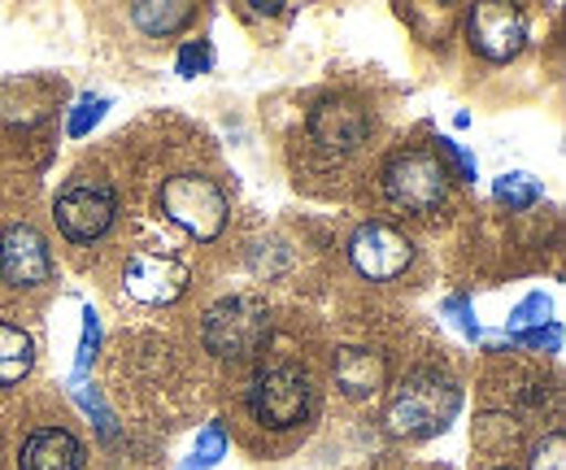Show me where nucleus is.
Segmentation results:
<instances>
[{
	"instance_id": "nucleus-1",
	"label": "nucleus",
	"mask_w": 566,
	"mask_h": 470,
	"mask_svg": "<svg viewBox=\"0 0 566 470\" xmlns=\"http://www.w3.org/2000/svg\"><path fill=\"white\" fill-rule=\"evenodd\" d=\"M462 405V388L444 375V370H410L384 409V422L392 436H410V440H427L436 431H444L453 422Z\"/></svg>"
},
{
	"instance_id": "nucleus-2",
	"label": "nucleus",
	"mask_w": 566,
	"mask_h": 470,
	"mask_svg": "<svg viewBox=\"0 0 566 470\" xmlns=\"http://www.w3.org/2000/svg\"><path fill=\"white\" fill-rule=\"evenodd\" d=\"M157 209H161L166 222H175L184 236H192L201 244L222 236L227 213H231L227 192L213 184L210 175H170L157 192Z\"/></svg>"
},
{
	"instance_id": "nucleus-3",
	"label": "nucleus",
	"mask_w": 566,
	"mask_h": 470,
	"mask_svg": "<svg viewBox=\"0 0 566 470\" xmlns=\"http://www.w3.org/2000/svg\"><path fill=\"white\" fill-rule=\"evenodd\" d=\"M201 340L213 357L222 362H240V357H253L266 340H271V310L266 301L258 296H222L206 310V323H201Z\"/></svg>"
},
{
	"instance_id": "nucleus-4",
	"label": "nucleus",
	"mask_w": 566,
	"mask_h": 470,
	"mask_svg": "<svg viewBox=\"0 0 566 470\" xmlns=\"http://www.w3.org/2000/svg\"><path fill=\"white\" fill-rule=\"evenodd\" d=\"M384 197L410 213H436L449 201V170L431 148H401L384 161Z\"/></svg>"
},
{
	"instance_id": "nucleus-5",
	"label": "nucleus",
	"mask_w": 566,
	"mask_h": 470,
	"mask_svg": "<svg viewBox=\"0 0 566 470\" xmlns=\"http://www.w3.org/2000/svg\"><path fill=\"white\" fill-rule=\"evenodd\" d=\"M249 414L271 427V431H287V427H301L314 409V388L310 379L296 370V366H266L253 375L249 393H244Z\"/></svg>"
},
{
	"instance_id": "nucleus-6",
	"label": "nucleus",
	"mask_w": 566,
	"mask_h": 470,
	"mask_svg": "<svg viewBox=\"0 0 566 470\" xmlns=\"http://www.w3.org/2000/svg\"><path fill=\"white\" fill-rule=\"evenodd\" d=\"M53 213H57V227H62L66 240L92 244V240H101L114 227V218H118V192L105 179H83L78 175V179H71L57 192Z\"/></svg>"
},
{
	"instance_id": "nucleus-7",
	"label": "nucleus",
	"mask_w": 566,
	"mask_h": 470,
	"mask_svg": "<svg viewBox=\"0 0 566 470\" xmlns=\"http://www.w3.org/2000/svg\"><path fill=\"white\" fill-rule=\"evenodd\" d=\"M349 262L361 279L370 283H388L397 274H406L415 262V240L388 222H361L349 236Z\"/></svg>"
},
{
	"instance_id": "nucleus-8",
	"label": "nucleus",
	"mask_w": 566,
	"mask_h": 470,
	"mask_svg": "<svg viewBox=\"0 0 566 470\" xmlns=\"http://www.w3.org/2000/svg\"><path fill=\"white\" fill-rule=\"evenodd\" d=\"M467 44L493 66L514 62L527 49V13L518 4H475L467 18Z\"/></svg>"
},
{
	"instance_id": "nucleus-9",
	"label": "nucleus",
	"mask_w": 566,
	"mask_h": 470,
	"mask_svg": "<svg viewBox=\"0 0 566 470\" xmlns=\"http://www.w3.org/2000/svg\"><path fill=\"white\" fill-rule=\"evenodd\" d=\"M188 279H192V270L184 258L144 249V253H132L123 267V292L140 305H175L188 292Z\"/></svg>"
},
{
	"instance_id": "nucleus-10",
	"label": "nucleus",
	"mask_w": 566,
	"mask_h": 470,
	"mask_svg": "<svg viewBox=\"0 0 566 470\" xmlns=\"http://www.w3.org/2000/svg\"><path fill=\"white\" fill-rule=\"evenodd\" d=\"M305 132H310V139L323 153L345 157V153H357L370 139V109L361 101H354V96H323L310 109Z\"/></svg>"
},
{
	"instance_id": "nucleus-11",
	"label": "nucleus",
	"mask_w": 566,
	"mask_h": 470,
	"mask_svg": "<svg viewBox=\"0 0 566 470\" xmlns=\"http://www.w3.org/2000/svg\"><path fill=\"white\" fill-rule=\"evenodd\" d=\"M0 279L9 288H40L53 279L49 240L31 222H13L0 231Z\"/></svg>"
},
{
	"instance_id": "nucleus-12",
	"label": "nucleus",
	"mask_w": 566,
	"mask_h": 470,
	"mask_svg": "<svg viewBox=\"0 0 566 470\" xmlns=\"http://www.w3.org/2000/svg\"><path fill=\"white\" fill-rule=\"evenodd\" d=\"M336 388L349 397V401H366V397H379L388 388V357L375 353V348H361V344H345L336 348Z\"/></svg>"
},
{
	"instance_id": "nucleus-13",
	"label": "nucleus",
	"mask_w": 566,
	"mask_h": 470,
	"mask_svg": "<svg viewBox=\"0 0 566 470\" xmlns=\"http://www.w3.org/2000/svg\"><path fill=\"white\" fill-rule=\"evenodd\" d=\"M83 440L66 427H40L22 440L18 467L22 470H83Z\"/></svg>"
},
{
	"instance_id": "nucleus-14",
	"label": "nucleus",
	"mask_w": 566,
	"mask_h": 470,
	"mask_svg": "<svg viewBox=\"0 0 566 470\" xmlns=\"http://www.w3.org/2000/svg\"><path fill=\"white\" fill-rule=\"evenodd\" d=\"M192 18H197V4H188V0H140V4H132V22L153 40L184 31Z\"/></svg>"
},
{
	"instance_id": "nucleus-15",
	"label": "nucleus",
	"mask_w": 566,
	"mask_h": 470,
	"mask_svg": "<svg viewBox=\"0 0 566 470\" xmlns=\"http://www.w3.org/2000/svg\"><path fill=\"white\" fill-rule=\"evenodd\" d=\"M35 366V340L31 332L13 327V323H0V388H13L31 375Z\"/></svg>"
},
{
	"instance_id": "nucleus-16",
	"label": "nucleus",
	"mask_w": 566,
	"mask_h": 470,
	"mask_svg": "<svg viewBox=\"0 0 566 470\" xmlns=\"http://www.w3.org/2000/svg\"><path fill=\"white\" fill-rule=\"evenodd\" d=\"M493 197L496 205H505V209H532V205L545 197V188H541V179H532L527 170H510V175H501L493 184Z\"/></svg>"
},
{
	"instance_id": "nucleus-17",
	"label": "nucleus",
	"mask_w": 566,
	"mask_h": 470,
	"mask_svg": "<svg viewBox=\"0 0 566 470\" xmlns=\"http://www.w3.org/2000/svg\"><path fill=\"white\" fill-rule=\"evenodd\" d=\"M549 314H554V301H549L545 292H532V296H523V301H518V310L510 314L505 332L514 336V332H532V327H545V323H554Z\"/></svg>"
},
{
	"instance_id": "nucleus-18",
	"label": "nucleus",
	"mask_w": 566,
	"mask_h": 470,
	"mask_svg": "<svg viewBox=\"0 0 566 470\" xmlns=\"http://www.w3.org/2000/svg\"><path fill=\"white\" fill-rule=\"evenodd\" d=\"M105 109H109V96H92V92H83V96L74 101L71 123H66L71 139H83V135H87L96 123H101V118H105Z\"/></svg>"
},
{
	"instance_id": "nucleus-19",
	"label": "nucleus",
	"mask_w": 566,
	"mask_h": 470,
	"mask_svg": "<svg viewBox=\"0 0 566 470\" xmlns=\"http://www.w3.org/2000/svg\"><path fill=\"white\" fill-rule=\"evenodd\" d=\"M222 453H227V436H222V427L210 422V427H201V436H197V449H192V458H188V467L184 470H210L222 462Z\"/></svg>"
},
{
	"instance_id": "nucleus-20",
	"label": "nucleus",
	"mask_w": 566,
	"mask_h": 470,
	"mask_svg": "<svg viewBox=\"0 0 566 470\" xmlns=\"http://www.w3.org/2000/svg\"><path fill=\"white\" fill-rule=\"evenodd\" d=\"M527 470H566V436L563 431H549L545 440L532 445Z\"/></svg>"
},
{
	"instance_id": "nucleus-21",
	"label": "nucleus",
	"mask_w": 566,
	"mask_h": 470,
	"mask_svg": "<svg viewBox=\"0 0 566 470\" xmlns=\"http://www.w3.org/2000/svg\"><path fill=\"white\" fill-rule=\"evenodd\" d=\"M436 157H440V161H449V166H453V175H458L462 184H475V179H480V161H475L458 139H440V144H436ZM449 166H444V170H449ZM453 175H449V179H453Z\"/></svg>"
},
{
	"instance_id": "nucleus-22",
	"label": "nucleus",
	"mask_w": 566,
	"mask_h": 470,
	"mask_svg": "<svg viewBox=\"0 0 566 470\" xmlns=\"http://www.w3.org/2000/svg\"><path fill=\"white\" fill-rule=\"evenodd\" d=\"M96 344H101L96 310H83V344H78V362H74V384L87 379V366H92V357H96Z\"/></svg>"
},
{
	"instance_id": "nucleus-23",
	"label": "nucleus",
	"mask_w": 566,
	"mask_h": 470,
	"mask_svg": "<svg viewBox=\"0 0 566 470\" xmlns=\"http://www.w3.org/2000/svg\"><path fill=\"white\" fill-rule=\"evenodd\" d=\"M210 66H213L210 40H188V44L179 49V62H175V70H179L184 79H197V74H206Z\"/></svg>"
},
{
	"instance_id": "nucleus-24",
	"label": "nucleus",
	"mask_w": 566,
	"mask_h": 470,
	"mask_svg": "<svg viewBox=\"0 0 566 470\" xmlns=\"http://www.w3.org/2000/svg\"><path fill=\"white\" fill-rule=\"evenodd\" d=\"M444 314L458 323V332H462L467 340L484 336V327H480V318H475V310H471V301H467V296H449V301H444Z\"/></svg>"
},
{
	"instance_id": "nucleus-25",
	"label": "nucleus",
	"mask_w": 566,
	"mask_h": 470,
	"mask_svg": "<svg viewBox=\"0 0 566 470\" xmlns=\"http://www.w3.org/2000/svg\"><path fill=\"white\" fill-rule=\"evenodd\" d=\"M514 344H523V348H549V353H558L563 348V327L558 323H545V327H532V332H514Z\"/></svg>"
},
{
	"instance_id": "nucleus-26",
	"label": "nucleus",
	"mask_w": 566,
	"mask_h": 470,
	"mask_svg": "<svg viewBox=\"0 0 566 470\" xmlns=\"http://www.w3.org/2000/svg\"><path fill=\"white\" fill-rule=\"evenodd\" d=\"M496 470H505V467H496Z\"/></svg>"
}]
</instances>
